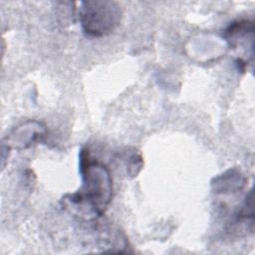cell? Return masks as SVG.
I'll return each instance as SVG.
<instances>
[{
	"label": "cell",
	"instance_id": "3",
	"mask_svg": "<svg viewBox=\"0 0 255 255\" xmlns=\"http://www.w3.org/2000/svg\"><path fill=\"white\" fill-rule=\"evenodd\" d=\"M46 134L45 127L38 122H27L15 128L6 137L7 145L18 149L27 148L34 142L41 140Z\"/></svg>",
	"mask_w": 255,
	"mask_h": 255
},
{
	"label": "cell",
	"instance_id": "1",
	"mask_svg": "<svg viewBox=\"0 0 255 255\" xmlns=\"http://www.w3.org/2000/svg\"><path fill=\"white\" fill-rule=\"evenodd\" d=\"M80 171L83 185L77 192L63 197V206L85 219H97L104 215L113 198L111 172L104 163L91 157L86 146L80 151Z\"/></svg>",
	"mask_w": 255,
	"mask_h": 255
},
{
	"label": "cell",
	"instance_id": "2",
	"mask_svg": "<svg viewBox=\"0 0 255 255\" xmlns=\"http://www.w3.org/2000/svg\"><path fill=\"white\" fill-rule=\"evenodd\" d=\"M123 10L115 1H83L79 8V20L83 31L92 37L111 34L121 23Z\"/></svg>",
	"mask_w": 255,
	"mask_h": 255
}]
</instances>
